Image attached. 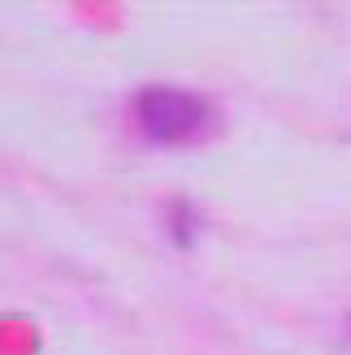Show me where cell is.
Segmentation results:
<instances>
[{"instance_id":"cell-1","label":"cell","mask_w":351,"mask_h":355,"mask_svg":"<svg viewBox=\"0 0 351 355\" xmlns=\"http://www.w3.org/2000/svg\"><path fill=\"white\" fill-rule=\"evenodd\" d=\"M135 121L156 144H191L208 130L213 109H208V100L182 92V87H148L135 96Z\"/></svg>"}]
</instances>
